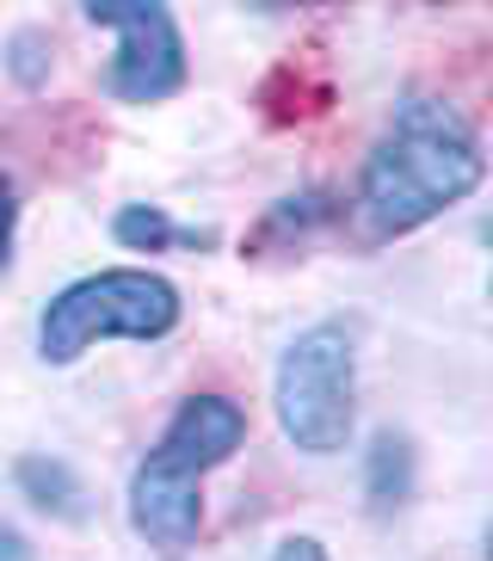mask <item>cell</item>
I'll list each match as a JSON object with an SVG mask.
<instances>
[{
	"instance_id": "6da1fadb",
	"label": "cell",
	"mask_w": 493,
	"mask_h": 561,
	"mask_svg": "<svg viewBox=\"0 0 493 561\" xmlns=\"http://www.w3.org/2000/svg\"><path fill=\"white\" fill-rule=\"evenodd\" d=\"M475 185H481V149L469 124L450 105L413 100L401 105V117L389 124V136L364 167V216H370L377 234H401L420 229L426 216H438L444 204H457Z\"/></svg>"
},
{
	"instance_id": "7a4b0ae2",
	"label": "cell",
	"mask_w": 493,
	"mask_h": 561,
	"mask_svg": "<svg viewBox=\"0 0 493 561\" xmlns=\"http://www.w3.org/2000/svg\"><path fill=\"white\" fill-rule=\"evenodd\" d=\"M180 321V290L154 272H99V278L68 284L44 309V358L68 364L93 340H161Z\"/></svg>"
},
{
	"instance_id": "3957f363",
	"label": "cell",
	"mask_w": 493,
	"mask_h": 561,
	"mask_svg": "<svg viewBox=\"0 0 493 561\" xmlns=\"http://www.w3.org/2000/svg\"><path fill=\"white\" fill-rule=\"evenodd\" d=\"M278 420L314 457L345 445V432H352V346L340 328H314L284 352Z\"/></svg>"
},
{
	"instance_id": "277c9868",
	"label": "cell",
	"mask_w": 493,
	"mask_h": 561,
	"mask_svg": "<svg viewBox=\"0 0 493 561\" xmlns=\"http://www.w3.org/2000/svg\"><path fill=\"white\" fill-rule=\"evenodd\" d=\"M93 25H112L124 44H117L112 62V93L117 100H167L173 87L185 81V50L167 7H148V0H93L87 7Z\"/></svg>"
},
{
	"instance_id": "5b68a950",
	"label": "cell",
	"mask_w": 493,
	"mask_h": 561,
	"mask_svg": "<svg viewBox=\"0 0 493 561\" xmlns=\"http://www.w3.org/2000/svg\"><path fill=\"white\" fill-rule=\"evenodd\" d=\"M241 432H246V420H241V408H234V401L197 396V401H185V408H180V420L167 426L161 450H154L148 462H154V469H167V476L197 481L204 469H216V462L241 445Z\"/></svg>"
},
{
	"instance_id": "8992f818",
	"label": "cell",
	"mask_w": 493,
	"mask_h": 561,
	"mask_svg": "<svg viewBox=\"0 0 493 561\" xmlns=\"http://www.w3.org/2000/svg\"><path fill=\"white\" fill-rule=\"evenodd\" d=\"M130 518L161 556H185L197 537V481L167 476V469L142 462L136 469V488H130Z\"/></svg>"
},
{
	"instance_id": "52a82bcc",
	"label": "cell",
	"mask_w": 493,
	"mask_h": 561,
	"mask_svg": "<svg viewBox=\"0 0 493 561\" xmlns=\"http://www.w3.org/2000/svg\"><path fill=\"white\" fill-rule=\"evenodd\" d=\"M117 241H130V248H161V241H173V229H167L161 210H124L117 216Z\"/></svg>"
},
{
	"instance_id": "ba28073f",
	"label": "cell",
	"mask_w": 493,
	"mask_h": 561,
	"mask_svg": "<svg viewBox=\"0 0 493 561\" xmlns=\"http://www.w3.org/2000/svg\"><path fill=\"white\" fill-rule=\"evenodd\" d=\"M13 185H7V173H0V260H7V241H13Z\"/></svg>"
},
{
	"instance_id": "9c48e42d",
	"label": "cell",
	"mask_w": 493,
	"mask_h": 561,
	"mask_svg": "<svg viewBox=\"0 0 493 561\" xmlns=\"http://www.w3.org/2000/svg\"><path fill=\"white\" fill-rule=\"evenodd\" d=\"M272 561H328V556H321V543H309V537H296V543H284Z\"/></svg>"
}]
</instances>
